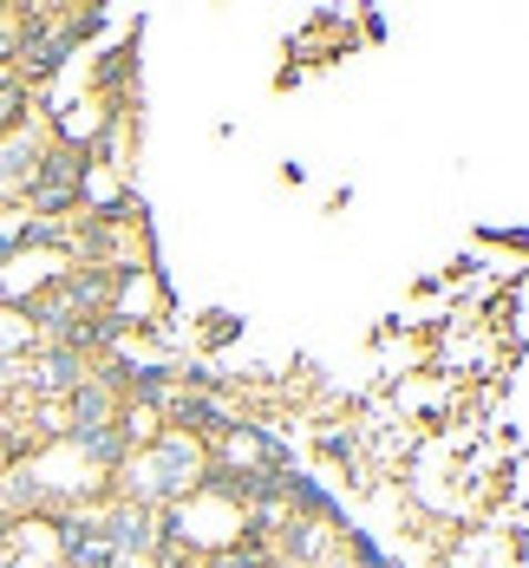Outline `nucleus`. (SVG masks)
I'll return each instance as SVG.
<instances>
[{
    "instance_id": "f257e3e1",
    "label": "nucleus",
    "mask_w": 529,
    "mask_h": 568,
    "mask_svg": "<svg viewBox=\"0 0 529 568\" xmlns=\"http://www.w3.org/2000/svg\"><path fill=\"white\" fill-rule=\"evenodd\" d=\"M105 542H118V549H151V516H138V510L112 516V529H105Z\"/></svg>"
},
{
    "instance_id": "f03ea898",
    "label": "nucleus",
    "mask_w": 529,
    "mask_h": 568,
    "mask_svg": "<svg viewBox=\"0 0 529 568\" xmlns=\"http://www.w3.org/2000/svg\"><path fill=\"white\" fill-rule=\"evenodd\" d=\"M105 425V386H79V432Z\"/></svg>"
},
{
    "instance_id": "7ed1b4c3",
    "label": "nucleus",
    "mask_w": 529,
    "mask_h": 568,
    "mask_svg": "<svg viewBox=\"0 0 529 568\" xmlns=\"http://www.w3.org/2000/svg\"><path fill=\"white\" fill-rule=\"evenodd\" d=\"M20 105H27V99H20V85H13V79H0V131L20 118Z\"/></svg>"
},
{
    "instance_id": "20e7f679",
    "label": "nucleus",
    "mask_w": 529,
    "mask_h": 568,
    "mask_svg": "<svg viewBox=\"0 0 529 568\" xmlns=\"http://www.w3.org/2000/svg\"><path fill=\"white\" fill-rule=\"evenodd\" d=\"M79 379V366H72V353H59L53 366H47V386H72Z\"/></svg>"
}]
</instances>
